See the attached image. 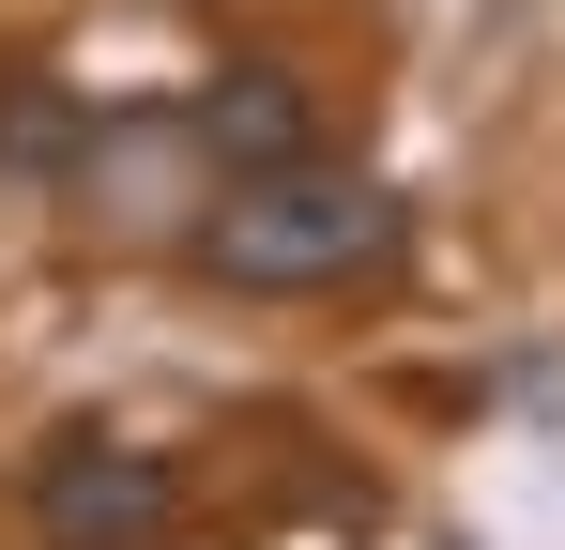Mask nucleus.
<instances>
[{
	"mask_svg": "<svg viewBox=\"0 0 565 550\" xmlns=\"http://www.w3.org/2000/svg\"><path fill=\"white\" fill-rule=\"evenodd\" d=\"M199 261L230 275V290H337V275L397 261V199L352 183V169H321V154L230 169V199L199 214Z\"/></svg>",
	"mask_w": 565,
	"mask_h": 550,
	"instance_id": "1",
	"label": "nucleus"
},
{
	"mask_svg": "<svg viewBox=\"0 0 565 550\" xmlns=\"http://www.w3.org/2000/svg\"><path fill=\"white\" fill-rule=\"evenodd\" d=\"M169 505H184V489H169L153 444H93V429H77V444L31 458V536L46 550H153Z\"/></svg>",
	"mask_w": 565,
	"mask_h": 550,
	"instance_id": "2",
	"label": "nucleus"
},
{
	"mask_svg": "<svg viewBox=\"0 0 565 550\" xmlns=\"http://www.w3.org/2000/svg\"><path fill=\"white\" fill-rule=\"evenodd\" d=\"M184 123H199V154H230V169H290V154H321V107H306V77H276V62L214 77Z\"/></svg>",
	"mask_w": 565,
	"mask_h": 550,
	"instance_id": "3",
	"label": "nucleus"
},
{
	"mask_svg": "<svg viewBox=\"0 0 565 550\" xmlns=\"http://www.w3.org/2000/svg\"><path fill=\"white\" fill-rule=\"evenodd\" d=\"M0 154H15V169H62V154H77V107H46V92L0 107Z\"/></svg>",
	"mask_w": 565,
	"mask_h": 550,
	"instance_id": "4",
	"label": "nucleus"
}]
</instances>
